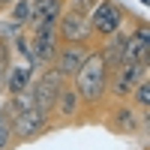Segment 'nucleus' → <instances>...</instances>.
<instances>
[{
	"label": "nucleus",
	"mask_w": 150,
	"mask_h": 150,
	"mask_svg": "<svg viewBox=\"0 0 150 150\" xmlns=\"http://www.w3.org/2000/svg\"><path fill=\"white\" fill-rule=\"evenodd\" d=\"M108 78H111V69L105 66L99 45H93L87 51L84 63L78 66V72L69 81L81 99V123H99L102 120V111L108 105Z\"/></svg>",
	"instance_id": "f257e3e1"
},
{
	"label": "nucleus",
	"mask_w": 150,
	"mask_h": 150,
	"mask_svg": "<svg viewBox=\"0 0 150 150\" xmlns=\"http://www.w3.org/2000/svg\"><path fill=\"white\" fill-rule=\"evenodd\" d=\"M99 123H102L111 135H120V138H135V135H141V144H147L150 120H144L129 102H108Z\"/></svg>",
	"instance_id": "f03ea898"
},
{
	"label": "nucleus",
	"mask_w": 150,
	"mask_h": 150,
	"mask_svg": "<svg viewBox=\"0 0 150 150\" xmlns=\"http://www.w3.org/2000/svg\"><path fill=\"white\" fill-rule=\"evenodd\" d=\"M129 15H132L129 6H123L120 0H96V6L90 9V15H87L90 30H93V42H102L105 36L117 33L120 27H126Z\"/></svg>",
	"instance_id": "7ed1b4c3"
},
{
	"label": "nucleus",
	"mask_w": 150,
	"mask_h": 150,
	"mask_svg": "<svg viewBox=\"0 0 150 150\" xmlns=\"http://www.w3.org/2000/svg\"><path fill=\"white\" fill-rule=\"evenodd\" d=\"M12 120V144H30V141H39L42 135H48V132H54V126H51V114L48 111H42V108H27L24 114H18V117H9Z\"/></svg>",
	"instance_id": "20e7f679"
},
{
	"label": "nucleus",
	"mask_w": 150,
	"mask_h": 150,
	"mask_svg": "<svg viewBox=\"0 0 150 150\" xmlns=\"http://www.w3.org/2000/svg\"><path fill=\"white\" fill-rule=\"evenodd\" d=\"M66 84H69V81H66L54 66H42L39 72L33 75V84H30V96H33L36 108H42V111H48V114H51L54 99H57V93L63 90Z\"/></svg>",
	"instance_id": "39448f33"
},
{
	"label": "nucleus",
	"mask_w": 150,
	"mask_h": 150,
	"mask_svg": "<svg viewBox=\"0 0 150 150\" xmlns=\"http://www.w3.org/2000/svg\"><path fill=\"white\" fill-rule=\"evenodd\" d=\"M150 72V60L147 63H120L117 69H111L108 78V102H126L132 87L138 84L141 75Z\"/></svg>",
	"instance_id": "423d86ee"
},
{
	"label": "nucleus",
	"mask_w": 150,
	"mask_h": 150,
	"mask_svg": "<svg viewBox=\"0 0 150 150\" xmlns=\"http://www.w3.org/2000/svg\"><path fill=\"white\" fill-rule=\"evenodd\" d=\"M57 39L60 45H93V30L87 15L63 9V15L57 18Z\"/></svg>",
	"instance_id": "0eeeda50"
},
{
	"label": "nucleus",
	"mask_w": 150,
	"mask_h": 150,
	"mask_svg": "<svg viewBox=\"0 0 150 150\" xmlns=\"http://www.w3.org/2000/svg\"><path fill=\"white\" fill-rule=\"evenodd\" d=\"M51 126L54 129H66V126H81V99L75 93V87L66 84L57 93L54 108H51Z\"/></svg>",
	"instance_id": "6e6552de"
},
{
	"label": "nucleus",
	"mask_w": 150,
	"mask_h": 150,
	"mask_svg": "<svg viewBox=\"0 0 150 150\" xmlns=\"http://www.w3.org/2000/svg\"><path fill=\"white\" fill-rule=\"evenodd\" d=\"M30 33V42H33V51H36V60L42 66H51L54 63V54L60 48V39H57V24H33L27 27Z\"/></svg>",
	"instance_id": "1a4fd4ad"
},
{
	"label": "nucleus",
	"mask_w": 150,
	"mask_h": 150,
	"mask_svg": "<svg viewBox=\"0 0 150 150\" xmlns=\"http://www.w3.org/2000/svg\"><path fill=\"white\" fill-rule=\"evenodd\" d=\"M96 45V42H93ZM93 45H60L57 48V54H54V69L63 75L66 81H72V75L78 72V66L84 63V57H87V51H90Z\"/></svg>",
	"instance_id": "9d476101"
},
{
	"label": "nucleus",
	"mask_w": 150,
	"mask_h": 150,
	"mask_svg": "<svg viewBox=\"0 0 150 150\" xmlns=\"http://www.w3.org/2000/svg\"><path fill=\"white\" fill-rule=\"evenodd\" d=\"M33 69L21 60H12V66L6 69L3 75V96H12V93H27L30 84H33Z\"/></svg>",
	"instance_id": "9b49d317"
},
{
	"label": "nucleus",
	"mask_w": 150,
	"mask_h": 150,
	"mask_svg": "<svg viewBox=\"0 0 150 150\" xmlns=\"http://www.w3.org/2000/svg\"><path fill=\"white\" fill-rule=\"evenodd\" d=\"M66 0H30V24H57V18L63 15Z\"/></svg>",
	"instance_id": "f8f14e48"
},
{
	"label": "nucleus",
	"mask_w": 150,
	"mask_h": 150,
	"mask_svg": "<svg viewBox=\"0 0 150 150\" xmlns=\"http://www.w3.org/2000/svg\"><path fill=\"white\" fill-rule=\"evenodd\" d=\"M126 102H129L135 111H138L144 120H150V72L138 78V84L132 87V93H129Z\"/></svg>",
	"instance_id": "ddd939ff"
},
{
	"label": "nucleus",
	"mask_w": 150,
	"mask_h": 150,
	"mask_svg": "<svg viewBox=\"0 0 150 150\" xmlns=\"http://www.w3.org/2000/svg\"><path fill=\"white\" fill-rule=\"evenodd\" d=\"M93 6H96V0H66V9L78 12V15H90Z\"/></svg>",
	"instance_id": "4468645a"
},
{
	"label": "nucleus",
	"mask_w": 150,
	"mask_h": 150,
	"mask_svg": "<svg viewBox=\"0 0 150 150\" xmlns=\"http://www.w3.org/2000/svg\"><path fill=\"white\" fill-rule=\"evenodd\" d=\"M12 3V0H0V15H3V12H6V6Z\"/></svg>",
	"instance_id": "2eb2a0df"
},
{
	"label": "nucleus",
	"mask_w": 150,
	"mask_h": 150,
	"mask_svg": "<svg viewBox=\"0 0 150 150\" xmlns=\"http://www.w3.org/2000/svg\"><path fill=\"white\" fill-rule=\"evenodd\" d=\"M0 96H3V78H0Z\"/></svg>",
	"instance_id": "dca6fc26"
},
{
	"label": "nucleus",
	"mask_w": 150,
	"mask_h": 150,
	"mask_svg": "<svg viewBox=\"0 0 150 150\" xmlns=\"http://www.w3.org/2000/svg\"><path fill=\"white\" fill-rule=\"evenodd\" d=\"M3 75H6V72H3V69H0V78H3Z\"/></svg>",
	"instance_id": "f3484780"
},
{
	"label": "nucleus",
	"mask_w": 150,
	"mask_h": 150,
	"mask_svg": "<svg viewBox=\"0 0 150 150\" xmlns=\"http://www.w3.org/2000/svg\"><path fill=\"white\" fill-rule=\"evenodd\" d=\"M141 3H144V6H147V3H150V0H141Z\"/></svg>",
	"instance_id": "a211bd4d"
}]
</instances>
